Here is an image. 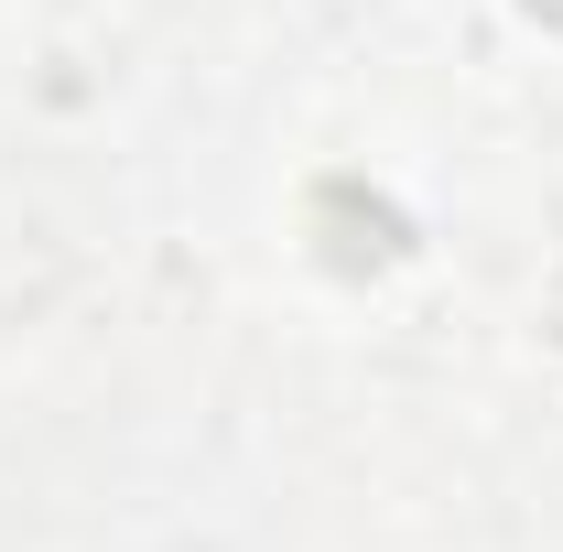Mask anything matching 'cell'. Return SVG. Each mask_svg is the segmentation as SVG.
<instances>
[{
	"label": "cell",
	"mask_w": 563,
	"mask_h": 552,
	"mask_svg": "<svg viewBox=\"0 0 563 552\" xmlns=\"http://www.w3.org/2000/svg\"><path fill=\"white\" fill-rule=\"evenodd\" d=\"M520 11H531V22H553V33H563V0H520Z\"/></svg>",
	"instance_id": "1"
}]
</instances>
